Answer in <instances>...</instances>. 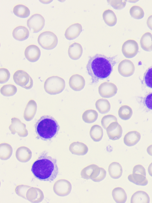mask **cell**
Wrapping results in <instances>:
<instances>
[{"instance_id": "74e56055", "label": "cell", "mask_w": 152, "mask_h": 203, "mask_svg": "<svg viewBox=\"0 0 152 203\" xmlns=\"http://www.w3.org/2000/svg\"><path fill=\"white\" fill-rule=\"evenodd\" d=\"M107 3L114 8L116 10H120L124 8L126 4V0L107 1Z\"/></svg>"}, {"instance_id": "44dd1931", "label": "cell", "mask_w": 152, "mask_h": 203, "mask_svg": "<svg viewBox=\"0 0 152 203\" xmlns=\"http://www.w3.org/2000/svg\"><path fill=\"white\" fill-rule=\"evenodd\" d=\"M140 43L144 50L147 51H152V34L149 32L144 34L140 38Z\"/></svg>"}, {"instance_id": "277c9868", "label": "cell", "mask_w": 152, "mask_h": 203, "mask_svg": "<svg viewBox=\"0 0 152 203\" xmlns=\"http://www.w3.org/2000/svg\"><path fill=\"white\" fill-rule=\"evenodd\" d=\"M65 86L64 80L57 76H53L48 78L44 85L45 91L51 95L60 93L64 90Z\"/></svg>"}, {"instance_id": "ffe728a7", "label": "cell", "mask_w": 152, "mask_h": 203, "mask_svg": "<svg viewBox=\"0 0 152 203\" xmlns=\"http://www.w3.org/2000/svg\"><path fill=\"white\" fill-rule=\"evenodd\" d=\"M29 34L28 29L22 26L16 27L13 29L12 32L13 37L19 41H23L26 39L29 36Z\"/></svg>"}, {"instance_id": "484cf974", "label": "cell", "mask_w": 152, "mask_h": 203, "mask_svg": "<svg viewBox=\"0 0 152 203\" xmlns=\"http://www.w3.org/2000/svg\"><path fill=\"white\" fill-rule=\"evenodd\" d=\"M95 106L98 111L100 113L104 114L108 112L110 108L109 101L106 99H100L96 102Z\"/></svg>"}, {"instance_id": "d6986e66", "label": "cell", "mask_w": 152, "mask_h": 203, "mask_svg": "<svg viewBox=\"0 0 152 203\" xmlns=\"http://www.w3.org/2000/svg\"><path fill=\"white\" fill-rule=\"evenodd\" d=\"M69 150L73 154L77 155H83L88 151V148L84 143L79 142L72 143L69 147Z\"/></svg>"}, {"instance_id": "6da1fadb", "label": "cell", "mask_w": 152, "mask_h": 203, "mask_svg": "<svg viewBox=\"0 0 152 203\" xmlns=\"http://www.w3.org/2000/svg\"><path fill=\"white\" fill-rule=\"evenodd\" d=\"M116 56L107 57L96 54L90 57L86 67L88 75L91 77V84L96 83L99 80L106 78L110 75L116 64Z\"/></svg>"}, {"instance_id": "7a4b0ae2", "label": "cell", "mask_w": 152, "mask_h": 203, "mask_svg": "<svg viewBox=\"0 0 152 203\" xmlns=\"http://www.w3.org/2000/svg\"><path fill=\"white\" fill-rule=\"evenodd\" d=\"M31 171L39 180L51 182L56 178L58 173L57 160L44 151L33 164Z\"/></svg>"}, {"instance_id": "8d00e7d4", "label": "cell", "mask_w": 152, "mask_h": 203, "mask_svg": "<svg viewBox=\"0 0 152 203\" xmlns=\"http://www.w3.org/2000/svg\"><path fill=\"white\" fill-rule=\"evenodd\" d=\"M117 122L116 117L113 115H108L104 116L101 121L102 127L105 129L112 123Z\"/></svg>"}, {"instance_id": "5b68a950", "label": "cell", "mask_w": 152, "mask_h": 203, "mask_svg": "<svg viewBox=\"0 0 152 203\" xmlns=\"http://www.w3.org/2000/svg\"><path fill=\"white\" fill-rule=\"evenodd\" d=\"M37 41L42 48L50 50L56 47L58 43V40L55 34L47 31L43 32L39 35Z\"/></svg>"}, {"instance_id": "ee69618b", "label": "cell", "mask_w": 152, "mask_h": 203, "mask_svg": "<svg viewBox=\"0 0 152 203\" xmlns=\"http://www.w3.org/2000/svg\"><path fill=\"white\" fill-rule=\"evenodd\" d=\"M147 151L149 155L152 156V144L149 146L147 147Z\"/></svg>"}, {"instance_id": "603a6c76", "label": "cell", "mask_w": 152, "mask_h": 203, "mask_svg": "<svg viewBox=\"0 0 152 203\" xmlns=\"http://www.w3.org/2000/svg\"><path fill=\"white\" fill-rule=\"evenodd\" d=\"M150 198L148 195L145 192L138 191L134 193L131 199V203H149Z\"/></svg>"}, {"instance_id": "f35d334b", "label": "cell", "mask_w": 152, "mask_h": 203, "mask_svg": "<svg viewBox=\"0 0 152 203\" xmlns=\"http://www.w3.org/2000/svg\"><path fill=\"white\" fill-rule=\"evenodd\" d=\"M10 73L9 70L4 68L0 69V83H4L7 82L9 79Z\"/></svg>"}, {"instance_id": "8fae6325", "label": "cell", "mask_w": 152, "mask_h": 203, "mask_svg": "<svg viewBox=\"0 0 152 203\" xmlns=\"http://www.w3.org/2000/svg\"><path fill=\"white\" fill-rule=\"evenodd\" d=\"M106 130L108 137L111 140L118 139L121 136L122 129L117 122L111 123Z\"/></svg>"}, {"instance_id": "1f68e13d", "label": "cell", "mask_w": 152, "mask_h": 203, "mask_svg": "<svg viewBox=\"0 0 152 203\" xmlns=\"http://www.w3.org/2000/svg\"><path fill=\"white\" fill-rule=\"evenodd\" d=\"M119 117L123 120L129 119L132 114V110L129 106L124 105L121 106L119 109L118 112Z\"/></svg>"}, {"instance_id": "f1b7e54d", "label": "cell", "mask_w": 152, "mask_h": 203, "mask_svg": "<svg viewBox=\"0 0 152 203\" xmlns=\"http://www.w3.org/2000/svg\"><path fill=\"white\" fill-rule=\"evenodd\" d=\"M13 11L16 16L22 18L28 17L30 14V11L28 8L21 4L15 6L13 8Z\"/></svg>"}, {"instance_id": "7c38bea8", "label": "cell", "mask_w": 152, "mask_h": 203, "mask_svg": "<svg viewBox=\"0 0 152 203\" xmlns=\"http://www.w3.org/2000/svg\"><path fill=\"white\" fill-rule=\"evenodd\" d=\"M69 84L70 87L73 90L78 91L82 89L85 85L84 78L78 74H75L70 78Z\"/></svg>"}, {"instance_id": "83f0119b", "label": "cell", "mask_w": 152, "mask_h": 203, "mask_svg": "<svg viewBox=\"0 0 152 203\" xmlns=\"http://www.w3.org/2000/svg\"><path fill=\"white\" fill-rule=\"evenodd\" d=\"M91 137L95 141H99L102 139L103 131L102 127L98 125H94L91 128L90 131Z\"/></svg>"}, {"instance_id": "5bb4252c", "label": "cell", "mask_w": 152, "mask_h": 203, "mask_svg": "<svg viewBox=\"0 0 152 203\" xmlns=\"http://www.w3.org/2000/svg\"><path fill=\"white\" fill-rule=\"evenodd\" d=\"M82 31V27L80 24H73L66 29L64 34L65 37L69 40H73L80 35Z\"/></svg>"}, {"instance_id": "cb8c5ba5", "label": "cell", "mask_w": 152, "mask_h": 203, "mask_svg": "<svg viewBox=\"0 0 152 203\" xmlns=\"http://www.w3.org/2000/svg\"><path fill=\"white\" fill-rule=\"evenodd\" d=\"M113 197L117 203H123L127 199L126 193L124 190L121 187H117L114 188L112 193Z\"/></svg>"}, {"instance_id": "2e32d148", "label": "cell", "mask_w": 152, "mask_h": 203, "mask_svg": "<svg viewBox=\"0 0 152 203\" xmlns=\"http://www.w3.org/2000/svg\"><path fill=\"white\" fill-rule=\"evenodd\" d=\"M37 108V104L35 101L32 100H29L24 112L23 117L24 119L28 121L31 120L36 114Z\"/></svg>"}, {"instance_id": "7402d4cb", "label": "cell", "mask_w": 152, "mask_h": 203, "mask_svg": "<svg viewBox=\"0 0 152 203\" xmlns=\"http://www.w3.org/2000/svg\"><path fill=\"white\" fill-rule=\"evenodd\" d=\"M108 171L111 177L114 179H118L121 176L123 170L121 166L119 163L113 162L109 166Z\"/></svg>"}, {"instance_id": "836d02e7", "label": "cell", "mask_w": 152, "mask_h": 203, "mask_svg": "<svg viewBox=\"0 0 152 203\" xmlns=\"http://www.w3.org/2000/svg\"><path fill=\"white\" fill-rule=\"evenodd\" d=\"M129 13L132 18L137 19L142 18L144 15L142 8L138 6L132 7L130 9Z\"/></svg>"}, {"instance_id": "4dcf8cb0", "label": "cell", "mask_w": 152, "mask_h": 203, "mask_svg": "<svg viewBox=\"0 0 152 203\" xmlns=\"http://www.w3.org/2000/svg\"><path fill=\"white\" fill-rule=\"evenodd\" d=\"M97 112L94 110L89 109L85 111L82 115V119L84 121L87 123L94 122L97 119Z\"/></svg>"}, {"instance_id": "f546056e", "label": "cell", "mask_w": 152, "mask_h": 203, "mask_svg": "<svg viewBox=\"0 0 152 203\" xmlns=\"http://www.w3.org/2000/svg\"><path fill=\"white\" fill-rule=\"evenodd\" d=\"M106 174V171L103 168L98 166L93 171L90 179L94 182H99L103 180Z\"/></svg>"}, {"instance_id": "d4e9b609", "label": "cell", "mask_w": 152, "mask_h": 203, "mask_svg": "<svg viewBox=\"0 0 152 203\" xmlns=\"http://www.w3.org/2000/svg\"><path fill=\"white\" fill-rule=\"evenodd\" d=\"M102 18L105 23L109 26H113L117 23L116 15L111 10L107 9L104 11L102 14Z\"/></svg>"}, {"instance_id": "d590c367", "label": "cell", "mask_w": 152, "mask_h": 203, "mask_svg": "<svg viewBox=\"0 0 152 203\" xmlns=\"http://www.w3.org/2000/svg\"><path fill=\"white\" fill-rule=\"evenodd\" d=\"M98 166L95 164H91L83 168L81 172V176L85 179H90L91 175L95 169Z\"/></svg>"}, {"instance_id": "9c48e42d", "label": "cell", "mask_w": 152, "mask_h": 203, "mask_svg": "<svg viewBox=\"0 0 152 203\" xmlns=\"http://www.w3.org/2000/svg\"><path fill=\"white\" fill-rule=\"evenodd\" d=\"M11 124L9 127V128L12 134L18 133L20 136L24 137L27 136L28 132L26 128L25 124L21 122L18 118L13 117L11 119Z\"/></svg>"}, {"instance_id": "30bf717a", "label": "cell", "mask_w": 152, "mask_h": 203, "mask_svg": "<svg viewBox=\"0 0 152 203\" xmlns=\"http://www.w3.org/2000/svg\"><path fill=\"white\" fill-rule=\"evenodd\" d=\"M118 70V73L121 75L127 77L133 75L135 67L132 62L129 60L125 59L119 63Z\"/></svg>"}, {"instance_id": "9a60e30c", "label": "cell", "mask_w": 152, "mask_h": 203, "mask_svg": "<svg viewBox=\"0 0 152 203\" xmlns=\"http://www.w3.org/2000/svg\"><path fill=\"white\" fill-rule=\"evenodd\" d=\"M30 76L25 71L18 70L14 73L13 78L14 81L16 84L24 87L29 82Z\"/></svg>"}, {"instance_id": "e0dca14e", "label": "cell", "mask_w": 152, "mask_h": 203, "mask_svg": "<svg viewBox=\"0 0 152 203\" xmlns=\"http://www.w3.org/2000/svg\"><path fill=\"white\" fill-rule=\"evenodd\" d=\"M83 49L81 45L77 43H74L69 46L68 53L69 57L72 59H79L82 55Z\"/></svg>"}, {"instance_id": "3957f363", "label": "cell", "mask_w": 152, "mask_h": 203, "mask_svg": "<svg viewBox=\"0 0 152 203\" xmlns=\"http://www.w3.org/2000/svg\"><path fill=\"white\" fill-rule=\"evenodd\" d=\"M37 138L44 141L50 140L58 134L60 126L52 116L44 115L37 121L34 125Z\"/></svg>"}, {"instance_id": "ac0fdd59", "label": "cell", "mask_w": 152, "mask_h": 203, "mask_svg": "<svg viewBox=\"0 0 152 203\" xmlns=\"http://www.w3.org/2000/svg\"><path fill=\"white\" fill-rule=\"evenodd\" d=\"M140 137V134L138 131H129L125 135L124 138V142L127 146H133L138 143Z\"/></svg>"}, {"instance_id": "4316f807", "label": "cell", "mask_w": 152, "mask_h": 203, "mask_svg": "<svg viewBox=\"0 0 152 203\" xmlns=\"http://www.w3.org/2000/svg\"><path fill=\"white\" fill-rule=\"evenodd\" d=\"M128 179L130 181L138 185L144 186L148 183V180L145 176L139 174H131L128 176Z\"/></svg>"}, {"instance_id": "b9f144b4", "label": "cell", "mask_w": 152, "mask_h": 203, "mask_svg": "<svg viewBox=\"0 0 152 203\" xmlns=\"http://www.w3.org/2000/svg\"><path fill=\"white\" fill-rule=\"evenodd\" d=\"M146 23L148 27L152 30V15L148 18L146 21Z\"/></svg>"}, {"instance_id": "ab89813d", "label": "cell", "mask_w": 152, "mask_h": 203, "mask_svg": "<svg viewBox=\"0 0 152 203\" xmlns=\"http://www.w3.org/2000/svg\"><path fill=\"white\" fill-rule=\"evenodd\" d=\"M144 105L148 109L152 110V92L148 94L144 99Z\"/></svg>"}, {"instance_id": "8992f818", "label": "cell", "mask_w": 152, "mask_h": 203, "mask_svg": "<svg viewBox=\"0 0 152 203\" xmlns=\"http://www.w3.org/2000/svg\"><path fill=\"white\" fill-rule=\"evenodd\" d=\"M45 20L40 14H35L31 15L27 20V25L30 31L37 33L44 26Z\"/></svg>"}, {"instance_id": "4fadbf2b", "label": "cell", "mask_w": 152, "mask_h": 203, "mask_svg": "<svg viewBox=\"0 0 152 203\" xmlns=\"http://www.w3.org/2000/svg\"><path fill=\"white\" fill-rule=\"evenodd\" d=\"M41 54L40 51L37 45H31L25 49L24 55L26 58L29 61L34 62L39 59Z\"/></svg>"}, {"instance_id": "e575fe53", "label": "cell", "mask_w": 152, "mask_h": 203, "mask_svg": "<svg viewBox=\"0 0 152 203\" xmlns=\"http://www.w3.org/2000/svg\"><path fill=\"white\" fill-rule=\"evenodd\" d=\"M142 82L147 87L152 88V66L149 67L145 72Z\"/></svg>"}, {"instance_id": "7bdbcfd3", "label": "cell", "mask_w": 152, "mask_h": 203, "mask_svg": "<svg viewBox=\"0 0 152 203\" xmlns=\"http://www.w3.org/2000/svg\"><path fill=\"white\" fill-rule=\"evenodd\" d=\"M33 85V81L31 78L30 76V80L28 84L23 88L26 89H29L32 88Z\"/></svg>"}, {"instance_id": "52a82bcc", "label": "cell", "mask_w": 152, "mask_h": 203, "mask_svg": "<svg viewBox=\"0 0 152 203\" xmlns=\"http://www.w3.org/2000/svg\"><path fill=\"white\" fill-rule=\"evenodd\" d=\"M139 46L134 40H129L125 42L122 45V52L124 55L127 58H132L137 53Z\"/></svg>"}, {"instance_id": "60d3db41", "label": "cell", "mask_w": 152, "mask_h": 203, "mask_svg": "<svg viewBox=\"0 0 152 203\" xmlns=\"http://www.w3.org/2000/svg\"><path fill=\"white\" fill-rule=\"evenodd\" d=\"M132 173L141 174L145 176L146 174L145 169L141 165L134 166L133 169Z\"/></svg>"}, {"instance_id": "f6af8a7d", "label": "cell", "mask_w": 152, "mask_h": 203, "mask_svg": "<svg viewBox=\"0 0 152 203\" xmlns=\"http://www.w3.org/2000/svg\"><path fill=\"white\" fill-rule=\"evenodd\" d=\"M148 171L149 174L152 177V163L149 166L148 168Z\"/></svg>"}, {"instance_id": "ba28073f", "label": "cell", "mask_w": 152, "mask_h": 203, "mask_svg": "<svg viewBox=\"0 0 152 203\" xmlns=\"http://www.w3.org/2000/svg\"><path fill=\"white\" fill-rule=\"evenodd\" d=\"M98 92L102 97L108 98L115 95L117 93V88L114 84L108 82H104L99 86Z\"/></svg>"}, {"instance_id": "d6a6232c", "label": "cell", "mask_w": 152, "mask_h": 203, "mask_svg": "<svg viewBox=\"0 0 152 203\" xmlns=\"http://www.w3.org/2000/svg\"><path fill=\"white\" fill-rule=\"evenodd\" d=\"M17 91L16 87L12 84H7L3 86L0 89L2 95L5 96H10L14 95Z\"/></svg>"}]
</instances>
